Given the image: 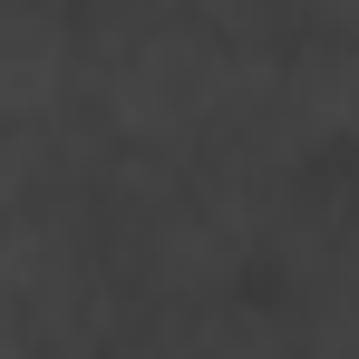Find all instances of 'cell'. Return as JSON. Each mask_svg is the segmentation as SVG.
<instances>
[{"label": "cell", "instance_id": "obj_1", "mask_svg": "<svg viewBox=\"0 0 359 359\" xmlns=\"http://www.w3.org/2000/svg\"><path fill=\"white\" fill-rule=\"evenodd\" d=\"M292 29H340V39H359V0H292Z\"/></svg>", "mask_w": 359, "mask_h": 359}, {"label": "cell", "instance_id": "obj_2", "mask_svg": "<svg viewBox=\"0 0 359 359\" xmlns=\"http://www.w3.org/2000/svg\"><path fill=\"white\" fill-rule=\"evenodd\" d=\"M350 184H359V156H350Z\"/></svg>", "mask_w": 359, "mask_h": 359}]
</instances>
